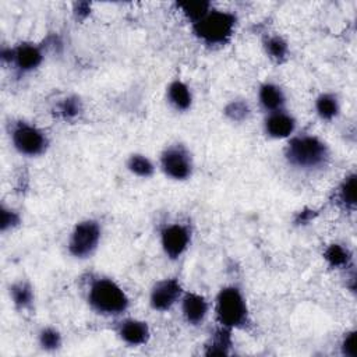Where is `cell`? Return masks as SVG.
Returning a JSON list of instances; mask_svg holds the SVG:
<instances>
[{"label":"cell","instance_id":"cell-1","mask_svg":"<svg viewBox=\"0 0 357 357\" xmlns=\"http://www.w3.org/2000/svg\"><path fill=\"white\" fill-rule=\"evenodd\" d=\"M285 155L292 166L303 170H314L327 165L330 150L319 137L296 136L289 140Z\"/></svg>","mask_w":357,"mask_h":357},{"label":"cell","instance_id":"cell-2","mask_svg":"<svg viewBox=\"0 0 357 357\" xmlns=\"http://www.w3.org/2000/svg\"><path fill=\"white\" fill-rule=\"evenodd\" d=\"M88 303L102 316H120L128 308V297L112 279L98 278L91 282L88 290Z\"/></svg>","mask_w":357,"mask_h":357},{"label":"cell","instance_id":"cell-3","mask_svg":"<svg viewBox=\"0 0 357 357\" xmlns=\"http://www.w3.org/2000/svg\"><path fill=\"white\" fill-rule=\"evenodd\" d=\"M215 314L220 327L229 330L244 327L249 323V308L240 289L223 288L216 296Z\"/></svg>","mask_w":357,"mask_h":357},{"label":"cell","instance_id":"cell-4","mask_svg":"<svg viewBox=\"0 0 357 357\" xmlns=\"http://www.w3.org/2000/svg\"><path fill=\"white\" fill-rule=\"evenodd\" d=\"M235 27V14L220 10H211L204 19L193 24L194 34L207 45L227 43L232 38Z\"/></svg>","mask_w":357,"mask_h":357},{"label":"cell","instance_id":"cell-5","mask_svg":"<svg viewBox=\"0 0 357 357\" xmlns=\"http://www.w3.org/2000/svg\"><path fill=\"white\" fill-rule=\"evenodd\" d=\"M101 242V227L95 220H82L77 223L69 240V251L76 258L93 255Z\"/></svg>","mask_w":357,"mask_h":357},{"label":"cell","instance_id":"cell-6","mask_svg":"<svg viewBox=\"0 0 357 357\" xmlns=\"http://www.w3.org/2000/svg\"><path fill=\"white\" fill-rule=\"evenodd\" d=\"M12 143L14 148L25 157H38L48 147V139L38 127L20 122L12 130Z\"/></svg>","mask_w":357,"mask_h":357},{"label":"cell","instance_id":"cell-7","mask_svg":"<svg viewBox=\"0 0 357 357\" xmlns=\"http://www.w3.org/2000/svg\"><path fill=\"white\" fill-rule=\"evenodd\" d=\"M161 169L173 181H186L193 173V161L182 146H172L161 155Z\"/></svg>","mask_w":357,"mask_h":357},{"label":"cell","instance_id":"cell-8","mask_svg":"<svg viewBox=\"0 0 357 357\" xmlns=\"http://www.w3.org/2000/svg\"><path fill=\"white\" fill-rule=\"evenodd\" d=\"M192 233L182 223H172L161 232V244L170 260L181 258L190 246Z\"/></svg>","mask_w":357,"mask_h":357},{"label":"cell","instance_id":"cell-9","mask_svg":"<svg viewBox=\"0 0 357 357\" xmlns=\"http://www.w3.org/2000/svg\"><path fill=\"white\" fill-rule=\"evenodd\" d=\"M182 285L177 279L159 281L151 290V307L157 311H168L182 299Z\"/></svg>","mask_w":357,"mask_h":357},{"label":"cell","instance_id":"cell-10","mask_svg":"<svg viewBox=\"0 0 357 357\" xmlns=\"http://www.w3.org/2000/svg\"><path fill=\"white\" fill-rule=\"evenodd\" d=\"M264 128L265 133L271 139H277V140L289 139L293 136V133L296 130V120L290 113L282 109L278 112L268 113L264 122Z\"/></svg>","mask_w":357,"mask_h":357},{"label":"cell","instance_id":"cell-11","mask_svg":"<svg viewBox=\"0 0 357 357\" xmlns=\"http://www.w3.org/2000/svg\"><path fill=\"white\" fill-rule=\"evenodd\" d=\"M208 301L198 293H186L182 297V311L190 325H200L208 316Z\"/></svg>","mask_w":357,"mask_h":357},{"label":"cell","instance_id":"cell-12","mask_svg":"<svg viewBox=\"0 0 357 357\" xmlns=\"http://www.w3.org/2000/svg\"><path fill=\"white\" fill-rule=\"evenodd\" d=\"M119 336L130 346H141L150 339V328L144 321L128 319L120 324Z\"/></svg>","mask_w":357,"mask_h":357},{"label":"cell","instance_id":"cell-13","mask_svg":"<svg viewBox=\"0 0 357 357\" xmlns=\"http://www.w3.org/2000/svg\"><path fill=\"white\" fill-rule=\"evenodd\" d=\"M43 60V52L39 47L32 43H21L20 47L14 48L13 65L23 73L32 71Z\"/></svg>","mask_w":357,"mask_h":357},{"label":"cell","instance_id":"cell-14","mask_svg":"<svg viewBox=\"0 0 357 357\" xmlns=\"http://www.w3.org/2000/svg\"><path fill=\"white\" fill-rule=\"evenodd\" d=\"M258 101H260V105L268 113H273V112H278V111L284 109L286 98H285V94L281 89V87H278L277 84H273V82H265L260 87Z\"/></svg>","mask_w":357,"mask_h":357},{"label":"cell","instance_id":"cell-15","mask_svg":"<svg viewBox=\"0 0 357 357\" xmlns=\"http://www.w3.org/2000/svg\"><path fill=\"white\" fill-rule=\"evenodd\" d=\"M168 100L176 111L183 112L192 106L193 95L187 84L176 80L168 87Z\"/></svg>","mask_w":357,"mask_h":357},{"label":"cell","instance_id":"cell-16","mask_svg":"<svg viewBox=\"0 0 357 357\" xmlns=\"http://www.w3.org/2000/svg\"><path fill=\"white\" fill-rule=\"evenodd\" d=\"M229 328L220 327L211 338L209 343L207 345L205 354L207 356H227L232 347V335Z\"/></svg>","mask_w":357,"mask_h":357},{"label":"cell","instance_id":"cell-17","mask_svg":"<svg viewBox=\"0 0 357 357\" xmlns=\"http://www.w3.org/2000/svg\"><path fill=\"white\" fill-rule=\"evenodd\" d=\"M316 111L323 120H332L339 113V101L332 94H321L316 101Z\"/></svg>","mask_w":357,"mask_h":357},{"label":"cell","instance_id":"cell-18","mask_svg":"<svg viewBox=\"0 0 357 357\" xmlns=\"http://www.w3.org/2000/svg\"><path fill=\"white\" fill-rule=\"evenodd\" d=\"M127 168L133 174H136L139 177H144V178L151 177L155 172V166L151 162V159L147 158L146 155H140V154L131 155L128 158Z\"/></svg>","mask_w":357,"mask_h":357},{"label":"cell","instance_id":"cell-19","mask_svg":"<svg viewBox=\"0 0 357 357\" xmlns=\"http://www.w3.org/2000/svg\"><path fill=\"white\" fill-rule=\"evenodd\" d=\"M264 48H265L266 55L270 56L273 60H275V62L285 60L288 58V54H289L288 43L281 36L266 38V41L264 43Z\"/></svg>","mask_w":357,"mask_h":357},{"label":"cell","instance_id":"cell-20","mask_svg":"<svg viewBox=\"0 0 357 357\" xmlns=\"http://www.w3.org/2000/svg\"><path fill=\"white\" fill-rule=\"evenodd\" d=\"M338 198L345 208H350V209L354 208L356 205V174L354 173L345 177L343 183L339 187Z\"/></svg>","mask_w":357,"mask_h":357},{"label":"cell","instance_id":"cell-21","mask_svg":"<svg viewBox=\"0 0 357 357\" xmlns=\"http://www.w3.org/2000/svg\"><path fill=\"white\" fill-rule=\"evenodd\" d=\"M178 8L182 9L183 14L193 24H196L197 21L204 19L212 10L211 3H208V2H185V3H178Z\"/></svg>","mask_w":357,"mask_h":357},{"label":"cell","instance_id":"cell-22","mask_svg":"<svg viewBox=\"0 0 357 357\" xmlns=\"http://www.w3.org/2000/svg\"><path fill=\"white\" fill-rule=\"evenodd\" d=\"M10 296L13 303L19 307V308H27L31 306L32 300H34V293L32 289L28 284L25 282H19L16 285L12 286L10 289Z\"/></svg>","mask_w":357,"mask_h":357},{"label":"cell","instance_id":"cell-23","mask_svg":"<svg viewBox=\"0 0 357 357\" xmlns=\"http://www.w3.org/2000/svg\"><path fill=\"white\" fill-rule=\"evenodd\" d=\"M325 260L328 261V264L334 268H343L349 265L350 261V254L349 251L342 247L341 244H331L325 253H324Z\"/></svg>","mask_w":357,"mask_h":357},{"label":"cell","instance_id":"cell-24","mask_svg":"<svg viewBox=\"0 0 357 357\" xmlns=\"http://www.w3.org/2000/svg\"><path fill=\"white\" fill-rule=\"evenodd\" d=\"M39 345L42 349L54 352L62 346V335L58 330L48 327L39 332Z\"/></svg>","mask_w":357,"mask_h":357},{"label":"cell","instance_id":"cell-25","mask_svg":"<svg viewBox=\"0 0 357 357\" xmlns=\"http://www.w3.org/2000/svg\"><path fill=\"white\" fill-rule=\"evenodd\" d=\"M225 115L232 122H243L250 116V108L244 101H233L225 108Z\"/></svg>","mask_w":357,"mask_h":357},{"label":"cell","instance_id":"cell-26","mask_svg":"<svg viewBox=\"0 0 357 357\" xmlns=\"http://www.w3.org/2000/svg\"><path fill=\"white\" fill-rule=\"evenodd\" d=\"M81 102L76 97L66 98L60 105H59V115L66 119V120H73L81 113Z\"/></svg>","mask_w":357,"mask_h":357},{"label":"cell","instance_id":"cell-27","mask_svg":"<svg viewBox=\"0 0 357 357\" xmlns=\"http://www.w3.org/2000/svg\"><path fill=\"white\" fill-rule=\"evenodd\" d=\"M20 223V216L16 211L9 209L6 207L2 208V212H0V228H2L3 232L13 229L14 227H17Z\"/></svg>","mask_w":357,"mask_h":357},{"label":"cell","instance_id":"cell-28","mask_svg":"<svg viewBox=\"0 0 357 357\" xmlns=\"http://www.w3.org/2000/svg\"><path fill=\"white\" fill-rule=\"evenodd\" d=\"M342 354L346 357H356L357 356V346H356V332H347L341 343Z\"/></svg>","mask_w":357,"mask_h":357},{"label":"cell","instance_id":"cell-29","mask_svg":"<svg viewBox=\"0 0 357 357\" xmlns=\"http://www.w3.org/2000/svg\"><path fill=\"white\" fill-rule=\"evenodd\" d=\"M89 10H91V6H89L88 3H78L76 5V14L81 19L87 17L89 14Z\"/></svg>","mask_w":357,"mask_h":357}]
</instances>
